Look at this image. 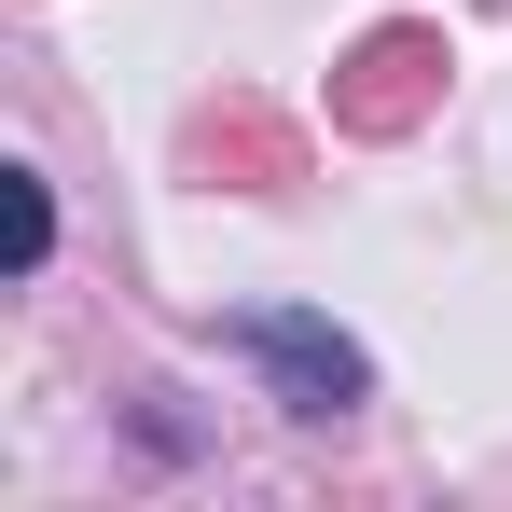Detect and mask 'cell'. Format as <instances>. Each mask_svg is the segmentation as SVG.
<instances>
[{
    "mask_svg": "<svg viewBox=\"0 0 512 512\" xmlns=\"http://www.w3.org/2000/svg\"><path fill=\"white\" fill-rule=\"evenodd\" d=\"M42 250H56V208H42V180L14 167V263H42Z\"/></svg>",
    "mask_w": 512,
    "mask_h": 512,
    "instance_id": "3",
    "label": "cell"
},
{
    "mask_svg": "<svg viewBox=\"0 0 512 512\" xmlns=\"http://www.w3.org/2000/svg\"><path fill=\"white\" fill-rule=\"evenodd\" d=\"M429 56H443V42H429V28H374V42H360V70H346V125H402V111H416V84H429Z\"/></svg>",
    "mask_w": 512,
    "mask_h": 512,
    "instance_id": "2",
    "label": "cell"
},
{
    "mask_svg": "<svg viewBox=\"0 0 512 512\" xmlns=\"http://www.w3.org/2000/svg\"><path fill=\"white\" fill-rule=\"evenodd\" d=\"M236 346L277 374V402H291V416H346V402L374 388V360H360L333 319H305V305H250V319H236Z\"/></svg>",
    "mask_w": 512,
    "mask_h": 512,
    "instance_id": "1",
    "label": "cell"
}]
</instances>
